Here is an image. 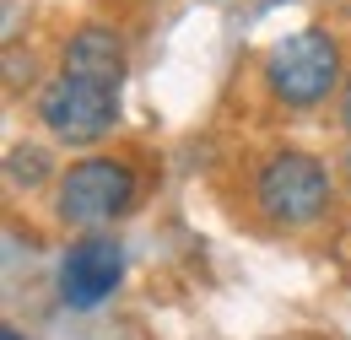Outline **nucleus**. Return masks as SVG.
I'll list each match as a JSON object with an SVG mask.
<instances>
[{
  "label": "nucleus",
  "mask_w": 351,
  "mask_h": 340,
  "mask_svg": "<svg viewBox=\"0 0 351 340\" xmlns=\"http://www.w3.org/2000/svg\"><path fill=\"white\" fill-rule=\"evenodd\" d=\"M65 71L87 76V82H103V86H119L125 82V43H119V33H108V27H76L65 38Z\"/></svg>",
  "instance_id": "nucleus-6"
},
{
  "label": "nucleus",
  "mask_w": 351,
  "mask_h": 340,
  "mask_svg": "<svg viewBox=\"0 0 351 340\" xmlns=\"http://www.w3.org/2000/svg\"><path fill=\"white\" fill-rule=\"evenodd\" d=\"M265 86L276 92V103L287 108H313L341 86V43L319 27L287 33L270 43L265 54Z\"/></svg>",
  "instance_id": "nucleus-1"
},
{
  "label": "nucleus",
  "mask_w": 351,
  "mask_h": 340,
  "mask_svg": "<svg viewBox=\"0 0 351 340\" xmlns=\"http://www.w3.org/2000/svg\"><path fill=\"white\" fill-rule=\"evenodd\" d=\"M254 195H260V211L276 227H308L330 206V168L308 151H276L260 168Z\"/></svg>",
  "instance_id": "nucleus-2"
},
{
  "label": "nucleus",
  "mask_w": 351,
  "mask_h": 340,
  "mask_svg": "<svg viewBox=\"0 0 351 340\" xmlns=\"http://www.w3.org/2000/svg\"><path fill=\"white\" fill-rule=\"evenodd\" d=\"M341 125H346V135H351V82H346V92H341Z\"/></svg>",
  "instance_id": "nucleus-8"
},
{
  "label": "nucleus",
  "mask_w": 351,
  "mask_h": 340,
  "mask_svg": "<svg viewBox=\"0 0 351 340\" xmlns=\"http://www.w3.org/2000/svg\"><path fill=\"white\" fill-rule=\"evenodd\" d=\"M135 200V173L114 157H87L60 178V221L65 227H103Z\"/></svg>",
  "instance_id": "nucleus-4"
},
{
  "label": "nucleus",
  "mask_w": 351,
  "mask_h": 340,
  "mask_svg": "<svg viewBox=\"0 0 351 340\" xmlns=\"http://www.w3.org/2000/svg\"><path fill=\"white\" fill-rule=\"evenodd\" d=\"M38 114L44 125L65 141V146H92L103 141L114 119H119V86H103V82H87V76H71L60 71L54 82L44 86L38 97Z\"/></svg>",
  "instance_id": "nucleus-3"
},
{
  "label": "nucleus",
  "mask_w": 351,
  "mask_h": 340,
  "mask_svg": "<svg viewBox=\"0 0 351 340\" xmlns=\"http://www.w3.org/2000/svg\"><path fill=\"white\" fill-rule=\"evenodd\" d=\"M0 340H27V335H16V330H0Z\"/></svg>",
  "instance_id": "nucleus-9"
},
{
  "label": "nucleus",
  "mask_w": 351,
  "mask_h": 340,
  "mask_svg": "<svg viewBox=\"0 0 351 340\" xmlns=\"http://www.w3.org/2000/svg\"><path fill=\"white\" fill-rule=\"evenodd\" d=\"M5 173H11V184H16V189H33V184H44L49 157H44V151H11Z\"/></svg>",
  "instance_id": "nucleus-7"
},
{
  "label": "nucleus",
  "mask_w": 351,
  "mask_h": 340,
  "mask_svg": "<svg viewBox=\"0 0 351 340\" xmlns=\"http://www.w3.org/2000/svg\"><path fill=\"white\" fill-rule=\"evenodd\" d=\"M125 281V249L103 232H87L82 243H71L65 259H60V298L65 308H97L114 287Z\"/></svg>",
  "instance_id": "nucleus-5"
}]
</instances>
